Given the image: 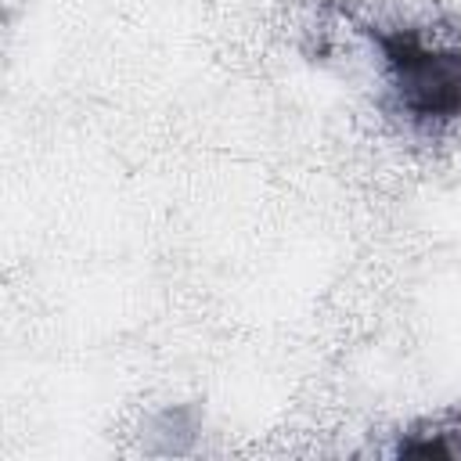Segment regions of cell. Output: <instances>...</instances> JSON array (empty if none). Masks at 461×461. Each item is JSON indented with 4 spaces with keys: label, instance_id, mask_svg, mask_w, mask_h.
<instances>
[{
    "label": "cell",
    "instance_id": "obj_1",
    "mask_svg": "<svg viewBox=\"0 0 461 461\" xmlns=\"http://www.w3.org/2000/svg\"><path fill=\"white\" fill-rule=\"evenodd\" d=\"M389 90L414 122H450L461 115V47L429 43L414 29L371 32Z\"/></svg>",
    "mask_w": 461,
    "mask_h": 461
}]
</instances>
